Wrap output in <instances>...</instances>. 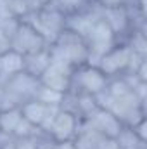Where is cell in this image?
Instances as JSON below:
<instances>
[{
  "mask_svg": "<svg viewBox=\"0 0 147 149\" xmlns=\"http://www.w3.org/2000/svg\"><path fill=\"white\" fill-rule=\"evenodd\" d=\"M57 109H59V106H50V104H45L38 99H30L21 106L23 118L28 120L31 125L38 127L40 130H43L49 125V121L52 120V116L55 114Z\"/></svg>",
  "mask_w": 147,
  "mask_h": 149,
  "instance_id": "4fadbf2b",
  "label": "cell"
},
{
  "mask_svg": "<svg viewBox=\"0 0 147 149\" xmlns=\"http://www.w3.org/2000/svg\"><path fill=\"white\" fill-rule=\"evenodd\" d=\"M40 149H68V144L64 142V144H57V142H52V141H45Z\"/></svg>",
  "mask_w": 147,
  "mask_h": 149,
  "instance_id": "cb8c5ba5",
  "label": "cell"
},
{
  "mask_svg": "<svg viewBox=\"0 0 147 149\" xmlns=\"http://www.w3.org/2000/svg\"><path fill=\"white\" fill-rule=\"evenodd\" d=\"M85 2H87V3H92V2H94V0H85Z\"/></svg>",
  "mask_w": 147,
  "mask_h": 149,
  "instance_id": "484cf974",
  "label": "cell"
},
{
  "mask_svg": "<svg viewBox=\"0 0 147 149\" xmlns=\"http://www.w3.org/2000/svg\"><path fill=\"white\" fill-rule=\"evenodd\" d=\"M66 144H68V149H85L80 142H78V141H76V139L71 141V142H66Z\"/></svg>",
  "mask_w": 147,
  "mask_h": 149,
  "instance_id": "d4e9b609",
  "label": "cell"
},
{
  "mask_svg": "<svg viewBox=\"0 0 147 149\" xmlns=\"http://www.w3.org/2000/svg\"><path fill=\"white\" fill-rule=\"evenodd\" d=\"M81 125H85V127H88V128H92V130H95V132H99V134H102V135H107V137H116L118 134H119V130L125 127L112 113H109L107 109H104V108H97L95 111H92L85 120H81Z\"/></svg>",
  "mask_w": 147,
  "mask_h": 149,
  "instance_id": "8fae6325",
  "label": "cell"
},
{
  "mask_svg": "<svg viewBox=\"0 0 147 149\" xmlns=\"http://www.w3.org/2000/svg\"><path fill=\"white\" fill-rule=\"evenodd\" d=\"M76 141L85 149H119L116 139L102 135V134H99V132H95L85 125H80Z\"/></svg>",
  "mask_w": 147,
  "mask_h": 149,
  "instance_id": "5bb4252c",
  "label": "cell"
},
{
  "mask_svg": "<svg viewBox=\"0 0 147 149\" xmlns=\"http://www.w3.org/2000/svg\"><path fill=\"white\" fill-rule=\"evenodd\" d=\"M85 42H87L88 56H90L88 64H97V61L109 50L111 47H114L118 43V38L112 33V30L104 23V19L101 17V19L95 21V24L87 33Z\"/></svg>",
  "mask_w": 147,
  "mask_h": 149,
  "instance_id": "ba28073f",
  "label": "cell"
},
{
  "mask_svg": "<svg viewBox=\"0 0 147 149\" xmlns=\"http://www.w3.org/2000/svg\"><path fill=\"white\" fill-rule=\"evenodd\" d=\"M114 139L119 149H147V141H142L132 127H123Z\"/></svg>",
  "mask_w": 147,
  "mask_h": 149,
  "instance_id": "e0dca14e",
  "label": "cell"
},
{
  "mask_svg": "<svg viewBox=\"0 0 147 149\" xmlns=\"http://www.w3.org/2000/svg\"><path fill=\"white\" fill-rule=\"evenodd\" d=\"M49 52H50V61H59L73 70L78 66L88 64L90 61L85 38L68 28L62 33H59L54 42L49 43Z\"/></svg>",
  "mask_w": 147,
  "mask_h": 149,
  "instance_id": "3957f363",
  "label": "cell"
},
{
  "mask_svg": "<svg viewBox=\"0 0 147 149\" xmlns=\"http://www.w3.org/2000/svg\"><path fill=\"white\" fill-rule=\"evenodd\" d=\"M71 74H73V68H69L68 64H62L59 61H50L47 70L40 74L38 83L42 87H47V88H52L59 94H64L69 90Z\"/></svg>",
  "mask_w": 147,
  "mask_h": 149,
  "instance_id": "30bf717a",
  "label": "cell"
},
{
  "mask_svg": "<svg viewBox=\"0 0 147 149\" xmlns=\"http://www.w3.org/2000/svg\"><path fill=\"white\" fill-rule=\"evenodd\" d=\"M146 59L147 56L135 52L126 42H118L97 61L95 66L107 78H116L123 74H133Z\"/></svg>",
  "mask_w": 147,
  "mask_h": 149,
  "instance_id": "7a4b0ae2",
  "label": "cell"
},
{
  "mask_svg": "<svg viewBox=\"0 0 147 149\" xmlns=\"http://www.w3.org/2000/svg\"><path fill=\"white\" fill-rule=\"evenodd\" d=\"M23 19L26 23H30L38 33L50 43V42H54L57 38L59 33H62L66 30L68 16L52 0H47L40 9L33 10L31 14H28Z\"/></svg>",
  "mask_w": 147,
  "mask_h": 149,
  "instance_id": "5b68a950",
  "label": "cell"
},
{
  "mask_svg": "<svg viewBox=\"0 0 147 149\" xmlns=\"http://www.w3.org/2000/svg\"><path fill=\"white\" fill-rule=\"evenodd\" d=\"M62 95L64 94H59V92H55L52 88H47V87H42L38 83V88H37V92H35L33 99H38V101H42L45 104H50V106H59L61 101H62Z\"/></svg>",
  "mask_w": 147,
  "mask_h": 149,
  "instance_id": "d6986e66",
  "label": "cell"
},
{
  "mask_svg": "<svg viewBox=\"0 0 147 149\" xmlns=\"http://www.w3.org/2000/svg\"><path fill=\"white\" fill-rule=\"evenodd\" d=\"M109 83V78L102 73L95 64H83L73 70L69 90L88 94V95H101Z\"/></svg>",
  "mask_w": 147,
  "mask_h": 149,
  "instance_id": "8992f818",
  "label": "cell"
},
{
  "mask_svg": "<svg viewBox=\"0 0 147 149\" xmlns=\"http://www.w3.org/2000/svg\"><path fill=\"white\" fill-rule=\"evenodd\" d=\"M101 17L104 23L112 30L118 42H125L132 30V14L128 7H118V9H101Z\"/></svg>",
  "mask_w": 147,
  "mask_h": 149,
  "instance_id": "7c38bea8",
  "label": "cell"
},
{
  "mask_svg": "<svg viewBox=\"0 0 147 149\" xmlns=\"http://www.w3.org/2000/svg\"><path fill=\"white\" fill-rule=\"evenodd\" d=\"M97 102L101 108L112 113L125 127H133L140 120L147 118L146 101L135 94L125 76L109 78L106 90L97 95Z\"/></svg>",
  "mask_w": 147,
  "mask_h": 149,
  "instance_id": "6da1fadb",
  "label": "cell"
},
{
  "mask_svg": "<svg viewBox=\"0 0 147 149\" xmlns=\"http://www.w3.org/2000/svg\"><path fill=\"white\" fill-rule=\"evenodd\" d=\"M45 47H49V42L30 23H26L24 19H19L14 33L10 35V49L19 52L21 56H28V54L38 52Z\"/></svg>",
  "mask_w": 147,
  "mask_h": 149,
  "instance_id": "9c48e42d",
  "label": "cell"
},
{
  "mask_svg": "<svg viewBox=\"0 0 147 149\" xmlns=\"http://www.w3.org/2000/svg\"><path fill=\"white\" fill-rule=\"evenodd\" d=\"M80 125H81V120L78 116L59 108L55 114L52 116V120L49 121V125L43 128V132L49 137V141L64 144V142H71L76 139Z\"/></svg>",
  "mask_w": 147,
  "mask_h": 149,
  "instance_id": "52a82bcc",
  "label": "cell"
},
{
  "mask_svg": "<svg viewBox=\"0 0 147 149\" xmlns=\"http://www.w3.org/2000/svg\"><path fill=\"white\" fill-rule=\"evenodd\" d=\"M7 50H10V38L0 30V54H3Z\"/></svg>",
  "mask_w": 147,
  "mask_h": 149,
  "instance_id": "603a6c76",
  "label": "cell"
},
{
  "mask_svg": "<svg viewBox=\"0 0 147 149\" xmlns=\"http://www.w3.org/2000/svg\"><path fill=\"white\" fill-rule=\"evenodd\" d=\"M24 71V57L16 50H7L0 54V80Z\"/></svg>",
  "mask_w": 147,
  "mask_h": 149,
  "instance_id": "2e32d148",
  "label": "cell"
},
{
  "mask_svg": "<svg viewBox=\"0 0 147 149\" xmlns=\"http://www.w3.org/2000/svg\"><path fill=\"white\" fill-rule=\"evenodd\" d=\"M66 16H69V14H74V12H78V10H81V9H85L87 5H90V3H87L85 0H52Z\"/></svg>",
  "mask_w": 147,
  "mask_h": 149,
  "instance_id": "44dd1931",
  "label": "cell"
},
{
  "mask_svg": "<svg viewBox=\"0 0 147 149\" xmlns=\"http://www.w3.org/2000/svg\"><path fill=\"white\" fill-rule=\"evenodd\" d=\"M94 5L99 9H118V7H128L132 0H94Z\"/></svg>",
  "mask_w": 147,
  "mask_h": 149,
  "instance_id": "7402d4cb",
  "label": "cell"
},
{
  "mask_svg": "<svg viewBox=\"0 0 147 149\" xmlns=\"http://www.w3.org/2000/svg\"><path fill=\"white\" fill-rule=\"evenodd\" d=\"M21 120H23L21 108L2 109L0 111V132L2 134H7V135H12Z\"/></svg>",
  "mask_w": 147,
  "mask_h": 149,
  "instance_id": "ac0fdd59",
  "label": "cell"
},
{
  "mask_svg": "<svg viewBox=\"0 0 147 149\" xmlns=\"http://www.w3.org/2000/svg\"><path fill=\"white\" fill-rule=\"evenodd\" d=\"M24 57V73H28L33 78H40V74L47 70V66L50 64V52H49V47L33 52V54H28V56H23Z\"/></svg>",
  "mask_w": 147,
  "mask_h": 149,
  "instance_id": "9a60e30c",
  "label": "cell"
},
{
  "mask_svg": "<svg viewBox=\"0 0 147 149\" xmlns=\"http://www.w3.org/2000/svg\"><path fill=\"white\" fill-rule=\"evenodd\" d=\"M45 141H49L45 134L31 137H14V149H40Z\"/></svg>",
  "mask_w": 147,
  "mask_h": 149,
  "instance_id": "ffe728a7",
  "label": "cell"
},
{
  "mask_svg": "<svg viewBox=\"0 0 147 149\" xmlns=\"http://www.w3.org/2000/svg\"><path fill=\"white\" fill-rule=\"evenodd\" d=\"M37 88L38 80L24 71L0 80V111L21 108L26 101L35 97Z\"/></svg>",
  "mask_w": 147,
  "mask_h": 149,
  "instance_id": "277c9868",
  "label": "cell"
}]
</instances>
